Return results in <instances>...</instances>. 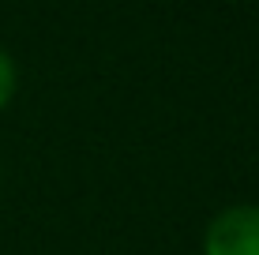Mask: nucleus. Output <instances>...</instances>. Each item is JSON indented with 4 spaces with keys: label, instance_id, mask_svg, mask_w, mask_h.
<instances>
[{
    "label": "nucleus",
    "instance_id": "f257e3e1",
    "mask_svg": "<svg viewBox=\"0 0 259 255\" xmlns=\"http://www.w3.org/2000/svg\"><path fill=\"white\" fill-rule=\"evenodd\" d=\"M203 255H259V207H226L203 233Z\"/></svg>",
    "mask_w": 259,
    "mask_h": 255
},
{
    "label": "nucleus",
    "instance_id": "f03ea898",
    "mask_svg": "<svg viewBox=\"0 0 259 255\" xmlns=\"http://www.w3.org/2000/svg\"><path fill=\"white\" fill-rule=\"evenodd\" d=\"M15 83H19V72H15V60L0 49V109L15 98Z\"/></svg>",
    "mask_w": 259,
    "mask_h": 255
}]
</instances>
